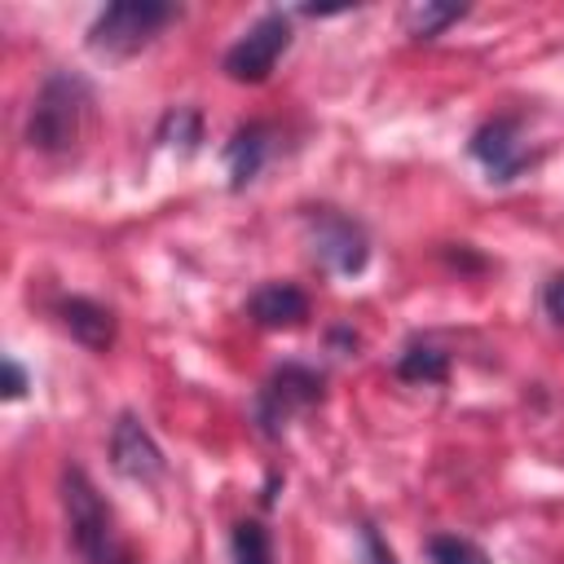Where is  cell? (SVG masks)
<instances>
[{
  "instance_id": "obj_11",
  "label": "cell",
  "mask_w": 564,
  "mask_h": 564,
  "mask_svg": "<svg viewBox=\"0 0 564 564\" xmlns=\"http://www.w3.org/2000/svg\"><path fill=\"white\" fill-rule=\"evenodd\" d=\"M264 150H269V132H264L260 123H247V128H238V132H234V141H229V150H225V159H229V176H234V189H242V185L260 172Z\"/></svg>"
},
{
  "instance_id": "obj_18",
  "label": "cell",
  "mask_w": 564,
  "mask_h": 564,
  "mask_svg": "<svg viewBox=\"0 0 564 564\" xmlns=\"http://www.w3.org/2000/svg\"><path fill=\"white\" fill-rule=\"evenodd\" d=\"M22 392H26V370L9 357V361H4V397H9V401H18Z\"/></svg>"
},
{
  "instance_id": "obj_17",
  "label": "cell",
  "mask_w": 564,
  "mask_h": 564,
  "mask_svg": "<svg viewBox=\"0 0 564 564\" xmlns=\"http://www.w3.org/2000/svg\"><path fill=\"white\" fill-rule=\"evenodd\" d=\"M542 308H546V317H551L555 326H564V273H555V278L546 282V291H542Z\"/></svg>"
},
{
  "instance_id": "obj_10",
  "label": "cell",
  "mask_w": 564,
  "mask_h": 564,
  "mask_svg": "<svg viewBox=\"0 0 564 564\" xmlns=\"http://www.w3.org/2000/svg\"><path fill=\"white\" fill-rule=\"evenodd\" d=\"M62 326H66L84 348H93V352H106V348L115 344V317H110V308H101V304H93V300H84V295L62 300Z\"/></svg>"
},
{
  "instance_id": "obj_8",
  "label": "cell",
  "mask_w": 564,
  "mask_h": 564,
  "mask_svg": "<svg viewBox=\"0 0 564 564\" xmlns=\"http://www.w3.org/2000/svg\"><path fill=\"white\" fill-rule=\"evenodd\" d=\"M471 154L494 172V181H511V176L524 167V150H520L516 119H494V123L476 128V137H471Z\"/></svg>"
},
{
  "instance_id": "obj_15",
  "label": "cell",
  "mask_w": 564,
  "mask_h": 564,
  "mask_svg": "<svg viewBox=\"0 0 564 564\" xmlns=\"http://www.w3.org/2000/svg\"><path fill=\"white\" fill-rule=\"evenodd\" d=\"M427 555H432V564H489V560H485V551H480L476 542L454 538V533L432 538V542H427Z\"/></svg>"
},
{
  "instance_id": "obj_16",
  "label": "cell",
  "mask_w": 564,
  "mask_h": 564,
  "mask_svg": "<svg viewBox=\"0 0 564 564\" xmlns=\"http://www.w3.org/2000/svg\"><path fill=\"white\" fill-rule=\"evenodd\" d=\"M361 555H366V564H397L392 546L375 533V524H361Z\"/></svg>"
},
{
  "instance_id": "obj_13",
  "label": "cell",
  "mask_w": 564,
  "mask_h": 564,
  "mask_svg": "<svg viewBox=\"0 0 564 564\" xmlns=\"http://www.w3.org/2000/svg\"><path fill=\"white\" fill-rule=\"evenodd\" d=\"M458 18H463V4H432V0H423V4L405 9V26H410L414 40H432V35H441Z\"/></svg>"
},
{
  "instance_id": "obj_6",
  "label": "cell",
  "mask_w": 564,
  "mask_h": 564,
  "mask_svg": "<svg viewBox=\"0 0 564 564\" xmlns=\"http://www.w3.org/2000/svg\"><path fill=\"white\" fill-rule=\"evenodd\" d=\"M313 401H322V375L308 366H282L273 370V379L260 392V423L264 432H278V423H286L295 410H308Z\"/></svg>"
},
{
  "instance_id": "obj_7",
  "label": "cell",
  "mask_w": 564,
  "mask_h": 564,
  "mask_svg": "<svg viewBox=\"0 0 564 564\" xmlns=\"http://www.w3.org/2000/svg\"><path fill=\"white\" fill-rule=\"evenodd\" d=\"M110 463L119 476L128 480H159L163 476V449L154 445V436L141 427L137 414H119L115 432H110Z\"/></svg>"
},
{
  "instance_id": "obj_5",
  "label": "cell",
  "mask_w": 564,
  "mask_h": 564,
  "mask_svg": "<svg viewBox=\"0 0 564 564\" xmlns=\"http://www.w3.org/2000/svg\"><path fill=\"white\" fill-rule=\"evenodd\" d=\"M313 229V256L322 264H330L335 273H361L366 260H370V247H366V234L361 225H352L348 216L339 212H317L308 220Z\"/></svg>"
},
{
  "instance_id": "obj_14",
  "label": "cell",
  "mask_w": 564,
  "mask_h": 564,
  "mask_svg": "<svg viewBox=\"0 0 564 564\" xmlns=\"http://www.w3.org/2000/svg\"><path fill=\"white\" fill-rule=\"evenodd\" d=\"M234 564H273V546H269V529L256 520H242L234 529Z\"/></svg>"
},
{
  "instance_id": "obj_9",
  "label": "cell",
  "mask_w": 564,
  "mask_h": 564,
  "mask_svg": "<svg viewBox=\"0 0 564 564\" xmlns=\"http://www.w3.org/2000/svg\"><path fill=\"white\" fill-rule=\"evenodd\" d=\"M251 317L260 322V326H269V330H278V326H300L304 317H308V295L300 291V286H291V282H269V286H260L256 295H251Z\"/></svg>"
},
{
  "instance_id": "obj_2",
  "label": "cell",
  "mask_w": 564,
  "mask_h": 564,
  "mask_svg": "<svg viewBox=\"0 0 564 564\" xmlns=\"http://www.w3.org/2000/svg\"><path fill=\"white\" fill-rule=\"evenodd\" d=\"M62 502L70 520V542L88 564H128V546L115 529V516L79 467L62 476Z\"/></svg>"
},
{
  "instance_id": "obj_4",
  "label": "cell",
  "mask_w": 564,
  "mask_h": 564,
  "mask_svg": "<svg viewBox=\"0 0 564 564\" xmlns=\"http://www.w3.org/2000/svg\"><path fill=\"white\" fill-rule=\"evenodd\" d=\"M291 44V22L286 13H264L256 26H247V35L225 53V75L238 79V84H260L269 79V70L278 66V57L286 53Z\"/></svg>"
},
{
  "instance_id": "obj_1",
  "label": "cell",
  "mask_w": 564,
  "mask_h": 564,
  "mask_svg": "<svg viewBox=\"0 0 564 564\" xmlns=\"http://www.w3.org/2000/svg\"><path fill=\"white\" fill-rule=\"evenodd\" d=\"M88 106H93V88L84 75L75 70H53L35 101H31V115H26V145L31 150H44V154H62L79 141L84 132V119H88Z\"/></svg>"
},
{
  "instance_id": "obj_12",
  "label": "cell",
  "mask_w": 564,
  "mask_h": 564,
  "mask_svg": "<svg viewBox=\"0 0 564 564\" xmlns=\"http://www.w3.org/2000/svg\"><path fill=\"white\" fill-rule=\"evenodd\" d=\"M397 375H401L405 383H441V379L449 375V361H445L441 348H432V344H414V348L401 352Z\"/></svg>"
},
{
  "instance_id": "obj_3",
  "label": "cell",
  "mask_w": 564,
  "mask_h": 564,
  "mask_svg": "<svg viewBox=\"0 0 564 564\" xmlns=\"http://www.w3.org/2000/svg\"><path fill=\"white\" fill-rule=\"evenodd\" d=\"M172 22V4H159V0H119L110 9L97 13V22L88 26V44L97 53H137L141 44H150L159 35V26Z\"/></svg>"
}]
</instances>
